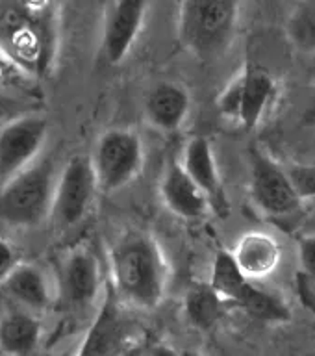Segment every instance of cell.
<instances>
[{
	"instance_id": "cell-1",
	"label": "cell",
	"mask_w": 315,
	"mask_h": 356,
	"mask_svg": "<svg viewBox=\"0 0 315 356\" xmlns=\"http://www.w3.org/2000/svg\"><path fill=\"white\" fill-rule=\"evenodd\" d=\"M0 54L45 76L56 56V0H0Z\"/></svg>"
},
{
	"instance_id": "cell-2",
	"label": "cell",
	"mask_w": 315,
	"mask_h": 356,
	"mask_svg": "<svg viewBox=\"0 0 315 356\" xmlns=\"http://www.w3.org/2000/svg\"><path fill=\"white\" fill-rule=\"evenodd\" d=\"M110 275V286L124 305L154 310L167 291L169 266L152 234L128 230L111 245Z\"/></svg>"
},
{
	"instance_id": "cell-3",
	"label": "cell",
	"mask_w": 315,
	"mask_h": 356,
	"mask_svg": "<svg viewBox=\"0 0 315 356\" xmlns=\"http://www.w3.org/2000/svg\"><path fill=\"white\" fill-rule=\"evenodd\" d=\"M245 0H180L177 38L184 50L202 63L227 54L238 35Z\"/></svg>"
},
{
	"instance_id": "cell-4",
	"label": "cell",
	"mask_w": 315,
	"mask_h": 356,
	"mask_svg": "<svg viewBox=\"0 0 315 356\" xmlns=\"http://www.w3.org/2000/svg\"><path fill=\"white\" fill-rule=\"evenodd\" d=\"M58 175L50 160L35 161L6 180L0 191V221L11 227H38L52 213Z\"/></svg>"
},
{
	"instance_id": "cell-5",
	"label": "cell",
	"mask_w": 315,
	"mask_h": 356,
	"mask_svg": "<svg viewBox=\"0 0 315 356\" xmlns=\"http://www.w3.org/2000/svg\"><path fill=\"white\" fill-rule=\"evenodd\" d=\"M278 83L271 72L255 63H245L217 99L223 119L250 132L256 130L277 104Z\"/></svg>"
},
{
	"instance_id": "cell-6",
	"label": "cell",
	"mask_w": 315,
	"mask_h": 356,
	"mask_svg": "<svg viewBox=\"0 0 315 356\" xmlns=\"http://www.w3.org/2000/svg\"><path fill=\"white\" fill-rule=\"evenodd\" d=\"M91 163L100 191L115 193L134 182L143 169V141L130 128H110L97 139Z\"/></svg>"
},
{
	"instance_id": "cell-7",
	"label": "cell",
	"mask_w": 315,
	"mask_h": 356,
	"mask_svg": "<svg viewBox=\"0 0 315 356\" xmlns=\"http://www.w3.org/2000/svg\"><path fill=\"white\" fill-rule=\"evenodd\" d=\"M249 193L255 206L269 217H289L300 210L302 200L295 191L288 169L252 143L249 147Z\"/></svg>"
},
{
	"instance_id": "cell-8",
	"label": "cell",
	"mask_w": 315,
	"mask_h": 356,
	"mask_svg": "<svg viewBox=\"0 0 315 356\" xmlns=\"http://www.w3.org/2000/svg\"><path fill=\"white\" fill-rule=\"evenodd\" d=\"M138 325L127 312V305L119 299L111 286L95 316L91 327L83 336L76 356H122L138 347Z\"/></svg>"
},
{
	"instance_id": "cell-9",
	"label": "cell",
	"mask_w": 315,
	"mask_h": 356,
	"mask_svg": "<svg viewBox=\"0 0 315 356\" xmlns=\"http://www.w3.org/2000/svg\"><path fill=\"white\" fill-rule=\"evenodd\" d=\"M97 191L100 189L91 156H71L58 172L50 219L60 228L76 227L88 217Z\"/></svg>"
},
{
	"instance_id": "cell-10",
	"label": "cell",
	"mask_w": 315,
	"mask_h": 356,
	"mask_svg": "<svg viewBox=\"0 0 315 356\" xmlns=\"http://www.w3.org/2000/svg\"><path fill=\"white\" fill-rule=\"evenodd\" d=\"M102 289V269L93 250L78 245L63 256L58 271V297L67 310H88Z\"/></svg>"
},
{
	"instance_id": "cell-11",
	"label": "cell",
	"mask_w": 315,
	"mask_h": 356,
	"mask_svg": "<svg viewBox=\"0 0 315 356\" xmlns=\"http://www.w3.org/2000/svg\"><path fill=\"white\" fill-rule=\"evenodd\" d=\"M49 138V121L41 115H22L0 128V177L10 180L38 161Z\"/></svg>"
},
{
	"instance_id": "cell-12",
	"label": "cell",
	"mask_w": 315,
	"mask_h": 356,
	"mask_svg": "<svg viewBox=\"0 0 315 356\" xmlns=\"http://www.w3.org/2000/svg\"><path fill=\"white\" fill-rule=\"evenodd\" d=\"M150 0H113L106 13L100 35V58L108 65H121L132 52Z\"/></svg>"
},
{
	"instance_id": "cell-13",
	"label": "cell",
	"mask_w": 315,
	"mask_h": 356,
	"mask_svg": "<svg viewBox=\"0 0 315 356\" xmlns=\"http://www.w3.org/2000/svg\"><path fill=\"white\" fill-rule=\"evenodd\" d=\"M180 163L191 180L199 186L200 191L206 195V199L210 200L211 211L219 216H228L230 204L210 139H206L204 136L189 138L184 145Z\"/></svg>"
},
{
	"instance_id": "cell-14",
	"label": "cell",
	"mask_w": 315,
	"mask_h": 356,
	"mask_svg": "<svg viewBox=\"0 0 315 356\" xmlns=\"http://www.w3.org/2000/svg\"><path fill=\"white\" fill-rule=\"evenodd\" d=\"M160 197L167 210L186 221H200L211 211L210 200L191 180L180 161L171 160L163 169Z\"/></svg>"
},
{
	"instance_id": "cell-15",
	"label": "cell",
	"mask_w": 315,
	"mask_h": 356,
	"mask_svg": "<svg viewBox=\"0 0 315 356\" xmlns=\"http://www.w3.org/2000/svg\"><path fill=\"white\" fill-rule=\"evenodd\" d=\"M143 108L150 127L160 132H177L191 111V95L182 83L163 80L147 93Z\"/></svg>"
},
{
	"instance_id": "cell-16",
	"label": "cell",
	"mask_w": 315,
	"mask_h": 356,
	"mask_svg": "<svg viewBox=\"0 0 315 356\" xmlns=\"http://www.w3.org/2000/svg\"><path fill=\"white\" fill-rule=\"evenodd\" d=\"M232 254L245 277L258 282L277 271L282 261V247L269 232L250 230L238 239Z\"/></svg>"
},
{
	"instance_id": "cell-17",
	"label": "cell",
	"mask_w": 315,
	"mask_h": 356,
	"mask_svg": "<svg viewBox=\"0 0 315 356\" xmlns=\"http://www.w3.org/2000/svg\"><path fill=\"white\" fill-rule=\"evenodd\" d=\"M2 288L28 312H43L52 302V289L45 271L26 261H21L17 266L15 271L2 284Z\"/></svg>"
},
{
	"instance_id": "cell-18",
	"label": "cell",
	"mask_w": 315,
	"mask_h": 356,
	"mask_svg": "<svg viewBox=\"0 0 315 356\" xmlns=\"http://www.w3.org/2000/svg\"><path fill=\"white\" fill-rule=\"evenodd\" d=\"M41 332V321L32 312H8L0 317V350L6 356H33Z\"/></svg>"
},
{
	"instance_id": "cell-19",
	"label": "cell",
	"mask_w": 315,
	"mask_h": 356,
	"mask_svg": "<svg viewBox=\"0 0 315 356\" xmlns=\"http://www.w3.org/2000/svg\"><path fill=\"white\" fill-rule=\"evenodd\" d=\"M232 302L261 323H288L291 319V308L282 295L264 288L250 278L239 288Z\"/></svg>"
},
{
	"instance_id": "cell-20",
	"label": "cell",
	"mask_w": 315,
	"mask_h": 356,
	"mask_svg": "<svg viewBox=\"0 0 315 356\" xmlns=\"http://www.w3.org/2000/svg\"><path fill=\"white\" fill-rule=\"evenodd\" d=\"M227 300L211 288L210 282H193L184 295V312L189 323L199 330H210L221 321Z\"/></svg>"
},
{
	"instance_id": "cell-21",
	"label": "cell",
	"mask_w": 315,
	"mask_h": 356,
	"mask_svg": "<svg viewBox=\"0 0 315 356\" xmlns=\"http://www.w3.org/2000/svg\"><path fill=\"white\" fill-rule=\"evenodd\" d=\"M284 35L299 54H315V0H299L284 22Z\"/></svg>"
},
{
	"instance_id": "cell-22",
	"label": "cell",
	"mask_w": 315,
	"mask_h": 356,
	"mask_svg": "<svg viewBox=\"0 0 315 356\" xmlns=\"http://www.w3.org/2000/svg\"><path fill=\"white\" fill-rule=\"evenodd\" d=\"M249 278L245 277L243 271L239 269L238 261L234 260L232 250L219 249L211 261L210 280L211 288L221 295L227 302H232L239 288L247 282Z\"/></svg>"
},
{
	"instance_id": "cell-23",
	"label": "cell",
	"mask_w": 315,
	"mask_h": 356,
	"mask_svg": "<svg viewBox=\"0 0 315 356\" xmlns=\"http://www.w3.org/2000/svg\"><path fill=\"white\" fill-rule=\"evenodd\" d=\"M286 169L299 199L302 202L315 199V163H293Z\"/></svg>"
},
{
	"instance_id": "cell-24",
	"label": "cell",
	"mask_w": 315,
	"mask_h": 356,
	"mask_svg": "<svg viewBox=\"0 0 315 356\" xmlns=\"http://www.w3.org/2000/svg\"><path fill=\"white\" fill-rule=\"evenodd\" d=\"M297 254H299L300 269L310 278H315V234L300 236L297 239Z\"/></svg>"
},
{
	"instance_id": "cell-25",
	"label": "cell",
	"mask_w": 315,
	"mask_h": 356,
	"mask_svg": "<svg viewBox=\"0 0 315 356\" xmlns=\"http://www.w3.org/2000/svg\"><path fill=\"white\" fill-rule=\"evenodd\" d=\"M21 264L19 252L10 241L0 238V286L8 280L11 273L15 271L17 266Z\"/></svg>"
},
{
	"instance_id": "cell-26",
	"label": "cell",
	"mask_w": 315,
	"mask_h": 356,
	"mask_svg": "<svg viewBox=\"0 0 315 356\" xmlns=\"http://www.w3.org/2000/svg\"><path fill=\"white\" fill-rule=\"evenodd\" d=\"M143 356H180V353L169 347V345H152L147 353H143Z\"/></svg>"
},
{
	"instance_id": "cell-27",
	"label": "cell",
	"mask_w": 315,
	"mask_h": 356,
	"mask_svg": "<svg viewBox=\"0 0 315 356\" xmlns=\"http://www.w3.org/2000/svg\"><path fill=\"white\" fill-rule=\"evenodd\" d=\"M302 124L306 127H315V95L312 100L306 104L305 111H302Z\"/></svg>"
},
{
	"instance_id": "cell-28",
	"label": "cell",
	"mask_w": 315,
	"mask_h": 356,
	"mask_svg": "<svg viewBox=\"0 0 315 356\" xmlns=\"http://www.w3.org/2000/svg\"><path fill=\"white\" fill-rule=\"evenodd\" d=\"M180 356H202L199 353V350H184V353H180Z\"/></svg>"
},
{
	"instance_id": "cell-29",
	"label": "cell",
	"mask_w": 315,
	"mask_h": 356,
	"mask_svg": "<svg viewBox=\"0 0 315 356\" xmlns=\"http://www.w3.org/2000/svg\"><path fill=\"white\" fill-rule=\"evenodd\" d=\"M0 83H2V67H0Z\"/></svg>"
}]
</instances>
